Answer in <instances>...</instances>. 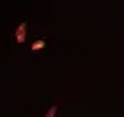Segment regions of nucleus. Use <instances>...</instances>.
I'll return each instance as SVG.
<instances>
[{
  "instance_id": "obj_1",
  "label": "nucleus",
  "mask_w": 124,
  "mask_h": 117,
  "mask_svg": "<svg viewBox=\"0 0 124 117\" xmlns=\"http://www.w3.org/2000/svg\"><path fill=\"white\" fill-rule=\"evenodd\" d=\"M25 34H27V25L21 23V25L18 27V30H16V41H18V43H23V41H25Z\"/></svg>"
},
{
  "instance_id": "obj_2",
  "label": "nucleus",
  "mask_w": 124,
  "mask_h": 117,
  "mask_svg": "<svg viewBox=\"0 0 124 117\" xmlns=\"http://www.w3.org/2000/svg\"><path fill=\"white\" fill-rule=\"evenodd\" d=\"M43 46H44V43H43V41H36V43L32 44V50H41Z\"/></svg>"
},
{
  "instance_id": "obj_3",
  "label": "nucleus",
  "mask_w": 124,
  "mask_h": 117,
  "mask_svg": "<svg viewBox=\"0 0 124 117\" xmlns=\"http://www.w3.org/2000/svg\"><path fill=\"white\" fill-rule=\"evenodd\" d=\"M55 112H57V108H55V107H53V108H50V110H48V114H46V117H55Z\"/></svg>"
}]
</instances>
